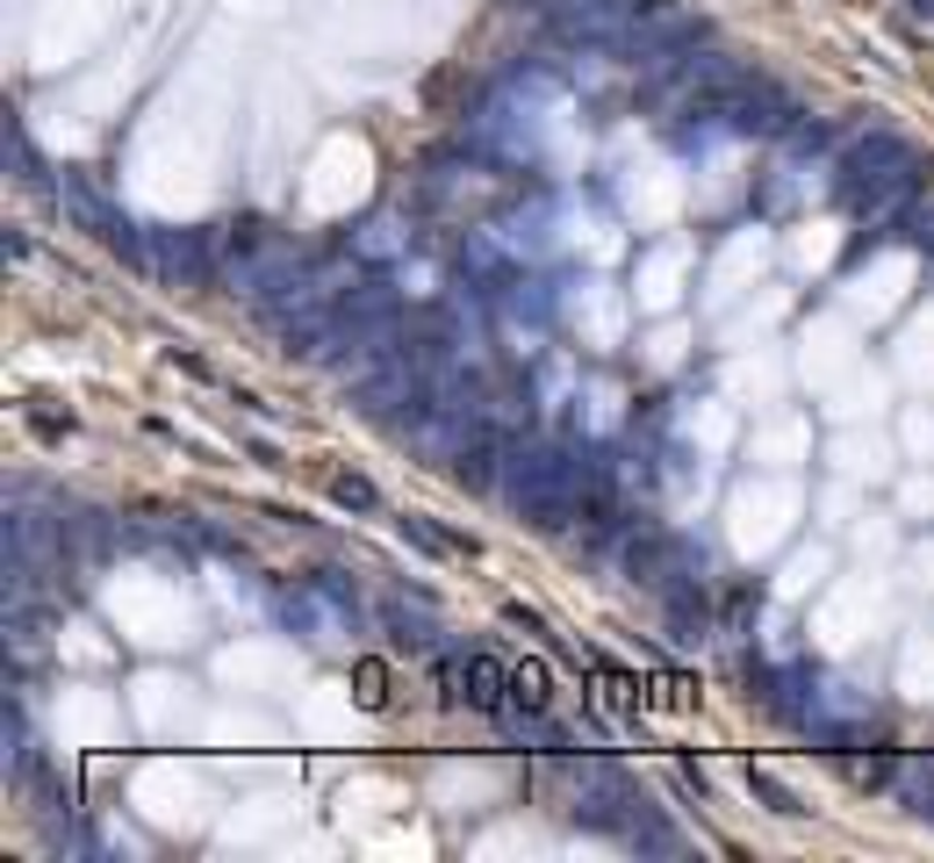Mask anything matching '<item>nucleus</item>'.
Returning a JSON list of instances; mask_svg holds the SVG:
<instances>
[{"mask_svg":"<svg viewBox=\"0 0 934 863\" xmlns=\"http://www.w3.org/2000/svg\"><path fill=\"white\" fill-rule=\"evenodd\" d=\"M625 569H633V583H647V590L676 583V540H669L662 525H640V533H625Z\"/></svg>","mask_w":934,"mask_h":863,"instance_id":"obj_1","label":"nucleus"},{"mask_svg":"<svg viewBox=\"0 0 934 863\" xmlns=\"http://www.w3.org/2000/svg\"><path fill=\"white\" fill-rule=\"evenodd\" d=\"M468 705L474 713H503V705H511V670H503L496 655H468Z\"/></svg>","mask_w":934,"mask_h":863,"instance_id":"obj_2","label":"nucleus"},{"mask_svg":"<svg viewBox=\"0 0 934 863\" xmlns=\"http://www.w3.org/2000/svg\"><path fill=\"white\" fill-rule=\"evenodd\" d=\"M662 604H669V626H676L683 641H691L704 619H712V604H704V583H697V575H676V583H662Z\"/></svg>","mask_w":934,"mask_h":863,"instance_id":"obj_3","label":"nucleus"},{"mask_svg":"<svg viewBox=\"0 0 934 863\" xmlns=\"http://www.w3.org/2000/svg\"><path fill=\"white\" fill-rule=\"evenodd\" d=\"M511 705L525 720H546V705H554V676H546L540 662H518V670H511Z\"/></svg>","mask_w":934,"mask_h":863,"instance_id":"obj_4","label":"nucleus"},{"mask_svg":"<svg viewBox=\"0 0 934 863\" xmlns=\"http://www.w3.org/2000/svg\"><path fill=\"white\" fill-rule=\"evenodd\" d=\"M159 260L173 267V274H188V281H209V245L194 231H180V238H165L159 245Z\"/></svg>","mask_w":934,"mask_h":863,"instance_id":"obj_5","label":"nucleus"},{"mask_svg":"<svg viewBox=\"0 0 934 863\" xmlns=\"http://www.w3.org/2000/svg\"><path fill=\"white\" fill-rule=\"evenodd\" d=\"M339 310H345V317H389L395 295H389L381 281H360V288H345V295H339Z\"/></svg>","mask_w":934,"mask_h":863,"instance_id":"obj_6","label":"nucleus"},{"mask_svg":"<svg viewBox=\"0 0 934 863\" xmlns=\"http://www.w3.org/2000/svg\"><path fill=\"white\" fill-rule=\"evenodd\" d=\"M403 540H418V548H432V554H474V540H461V533H439L432 519H403Z\"/></svg>","mask_w":934,"mask_h":863,"instance_id":"obj_7","label":"nucleus"},{"mask_svg":"<svg viewBox=\"0 0 934 863\" xmlns=\"http://www.w3.org/2000/svg\"><path fill=\"white\" fill-rule=\"evenodd\" d=\"M352 691H360V705H374V713H381V705H389V670H381L374 655L352 662Z\"/></svg>","mask_w":934,"mask_h":863,"instance_id":"obj_8","label":"nucleus"},{"mask_svg":"<svg viewBox=\"0 0 934 863\" xmlns=\"http://www.w3.org/2000/svg\"><path fill=\"white\" fill-rule=\"evenodd\" d=\"M331 496H339L345 511H381V490L366 475H331Z\"/></svg>","mask_w":934,"mask_h":863,"instance_id":"obj_9","label":"nucleus"},{"mask_svg":"<svg viewBox=\"0 0 934 863\" xmlns=\"http://www.w3.org/2000/svg\"><path fill=\"white\" fill-rule=\"evenodd\" d=\"M217 245H223V252H259V245H267V223H259V217H231Z\"/></svg>","mask_w":934,"mask_h":863,"instance_id":"obj_10","label":"nucleus"},{"mask_svg":"<svg viewBox=\"0 0 934 863\" xmlns=\"http://www.w3.org/2000/svg\"><path fill=\"white\" fill-rule=\"evenodd\" d=\"M906 799H913V813H934V755L906 763Z\"/></svg>","mask_w":934,"mask_h":863,"instance_id":"obj_11","label":"nucleus"},{"mask_svg":"<svg viewBox=\"0 0 934 863\" xmlns=\"http://www.w3.org/2000/svg\"><path fill=\"white\" fill-rule=\"evenodd\" d=\"M755 799H770V806L784 813V821H799V813H805V806H799V792H791V784H776L770 770H755Z\"/></svg>","mask_w":934,"mask_h":863,"instance_id":"obj_12","label":"nucleus"}]
</instances>
